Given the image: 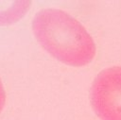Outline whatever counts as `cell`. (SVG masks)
I'll list each match as a JSON object with an SVG mask.
<instances>
[{"label": "cell", "mask_w": 121, "mask_h": 120, "mask_svg": "<svg viewBox=\"0 0 121 120\" xmlns=\"http://www.w3.org/2000/svg\"><path fill=\"white\" fill-rule=\"evenodd\" d=\"M31 26L40 45L53 58L67 65L84 66L95 55V43L90 33L64 10L41 9L33 17Z\"/></svg>", "instance_id": "6da1fadb"}, {"label": "cell", "mask_w": 121, "mask_h": 120, "mask_svg": "<svg viewBox=\"0 0 121 120\" xmlns=\"http://www.w3.org/2000/svg\"><path fill=\"white\" fill-rule=\"evenodd\" d=\"M91 106L101 120H121V66L100 71L90 90Z\"/></svg>", "instance_id": "7a4b0ae2"}, {"label": "cell", "mask_w": 121, "mask_h": 120, "mask_svg": "<svg viewBox=\"0 0 121 120\" xmlns=\"http://www.w3.org/2000/svg\"><path fill=\"white\" fill-rule=\"evenodd\" d=\"M28 8V1H0V26H9L18 22Z\"/></svg>", "instance_id": "3957f363"}, {"label": "cell", "mask_w": 121, "mask_h": 120, "mask_svg": "<svg viewBox=\"0 0 121 120\" xmlns=\"http://www.w3.org/2000/svg\"><path fill=\"white\" fill-rule=\"evenodd\" d=\"M6 91H5V87L3 85L2 79L0 78V113L2 112L3 109L5 108L6 105Z\"/></svg>", "instance_id": "277c9868"}]
</instances>
